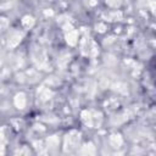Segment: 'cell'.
<instances>
[{
  "label": "cell",
  "mask_w": 156,
  "mask_h": 156,
  "mask_svg": "<svg viewBox=\"0 0 156 156\" xmlns=\"http://www.w3.org/2000/svg\"><path fill=\"white\" fill-rule=\"evenodd\" d=\"M147 72H149V77L152 82V84L156 87V55L152 56L147 63Z\"/></svg>",
  "instance_id": "cell-1"
}]
</instances>
